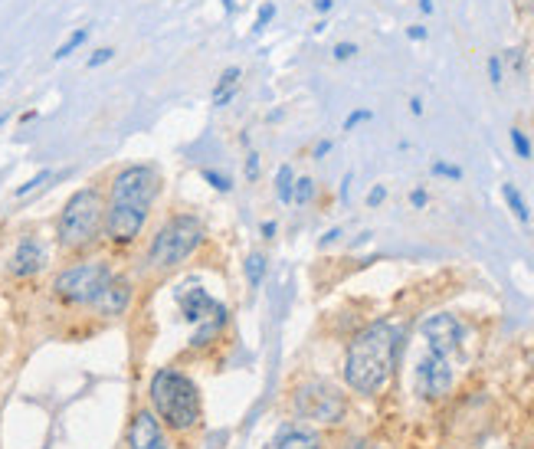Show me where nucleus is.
<instances>
[{"instance_id": "1", "label": "nucleus", "mask_w": 534, "mask_h": 449, "mask_svg": "<svg viewBox=\"0 0 534 449\" xmlns=\"http://www.w3.org/2000/svg\"><path fill=\"white\" fill-rule=\"evenodd\" d=\"M400 351V332L390 322H374L354 334L344 357V380L358 393H377L390 380Z\"/></svg>"}, {"instance_id": "2", "label": "nucleus", "mask_w": 534, "mask_h": 449, "mask_svg": "<svg viewBox=\"0 0 534 449\" xmlns=\"http://www.w3.org/2000/svg\"><path fill=\"white\" fill-rule=\"evenodd\" d=\"M105 197L99 187H79L56 217V243L62 253H85L102 236Z\"/></svg>"}, {"instance_id": "3", "label": "nucleus", "mask_w": 534, "mask_h": 449, "mask_svg": "<svg viewBox=\"0 0 534 449\" xmlns=\"http://www.w3.org/2000/svg\"><path fill=\"white\" fill-rule=\"evenodd\" d=\"M151 403L171 430H190L200 420L197 384L174 368H161L151 377Z\"/></svg>"}, {"instance_id": "4", "label": "nucleus", "mask_w": 534, "mask_h": 449, "mask_svg": "<svg viewBox=\"0 0 534 449\" xmlns=\"http://www.w3.org/2000/svg\"><path fill=\"white\" fill-rule=\"evenodd\" d=\"M203 236H207V230H203L200 217L174 213V217H167L161 223V230L154 233L151 246H148V263L154 269H174L203 243Z\"/></svg>"}, {"instance_id": "5", "label": "nucleus", "mask_w": 534, "mask_h": 449, "mask_svg": "<svg viewBox=\"0 0 534 449\" xmlns=\"http://www.w3.org/2000/svg\"><path fill=\"white\" fill-rule=\"evenodd\" d=\"M158 194H161V171H158L154 164H125V168L112 177V187H108L105 204L148 217L154 207V200H158Z\"/></svg>"}, {"instance_id": "6", "label": "nucleus", "mask_w": 534, "mask_h": 449, "mask_svg": "<svg viewBox=\"0 0 534 449\" xmlns=\"http://www.w3.org/2000/svg\"><path fill=\"white\" fill-rule=\"evenodd\" d=\"M112 266L105 259H85V263L66 266L53 279V295L66 305H95V299L112 282Z\"/></svg>"}, {"instance_id": "7", "label": "nucleus", "mask_w": 534, "mask_h": 449, "mask_svg": "<svg viewBox=\"0 0 534 449\" xmlns=\"http://www.w3.org/2000/svg\"><path fill=\"white\" fill-rule=\"evenodd\" d=\"M295 414L302 420H315V423H341L344 397L328 380H305L295 391Z\"/></svg>"}, {"instance_id": "8", "label": "nucleus", "mask_w": 534, "mask_h": 449, "mask_svg": "<svg viewBox=\"0 0 534 449\" xmlns=\"http://www.w3.org/2000/svg\"><path fill=\"white\" fill-rule=\"evenodd\" d=\"M177 305H181V315H184V322L190 325H203V322H230V309L217 302L210 295L207 288L200 286H181L174 292Z\"/></svg>"}, {"instance_id": "9", "label": "nucleus", "mask_w": 534, "mask_h": 449, "mask_svg": "<svg viewBox=\"0 0 534 449\" xmlns=\"http://www.w3.org/2000/svg\"><path fill=\"white\" fill-rule=\"evenodd\" d=\"M413 380H417V393H423L426 400H440L449 393L453 387V368H449V357L430 351L426 357L417 361V370H413Z\"/></svg>"}, {"instance_id": "10", "label": "nucleus", "mask_w": 534, "mask_h": 449, "mask_svg": "<svg viewBox=\"0 0 534 449\" xmlns=\"http://www.w3.org/2000/svg\"><path fill=\"white\" fill-rule=\"evenodd\" d=\"M419 332L426 338L430 351H436V354H442V357H449L453 351H459V345H462V325H459L456 315H446V311L430 315L426 322L419 325Z\"/></svg>"}, {"instance_id": "11", "label": "nucleus", "mask_w": 534, "mask_h": 449, "mask_svg": "<svg viewBox=\"0 0 534 449\" xmlns=\"http://www.w3.org/2000/svg\"><path fill=\"white\" fill-rule=\"evenodd\" d=\"M43 269H47V246H43V240L33 236V233L20 236L17 250L7 259V272L13 279H30V276H40Z\"/></svg>"}, {"instance_id": "12", "label": "nucleus", "mask_w": 534, "mask_h": 449, "mask_svg": "<svg viewBox=\"0 0 534 449\" xmlns=\"http://www.w3.org/2000/svg\"><path fill=\"white\" fill-rule=\"evenodd\" d=\"M128 446L131 449H167V439L161 433L158 416L148 414V410L135 414V420L128 426Z\"/></svg>"}, {"instance_id": "13", "label": "nucleus", "mask_w": 534, "mask_h": 449, "mask_svg": "<svg viewBox=\"0 0 534 449\" xmlns=\"http://www.w3.org/2000/svg\"><path fill=\"white\" fill-rule=\"evenodd\" d=\"M128 305H131V282L125 276H112V282L105 286V292L95 299L92 309L102 318H118V315L128 311Z\"/></svg>"}, {"instance_id": "14", "label": "nucleus", "mask_w": 534, "mask_h": 449, "mask_svg": "<svg viewBox=\"0 0 534 449\" xmlns=\"http://www.w3.org/2000/svg\"><path fill=\"white\" fill-rule=\"evenodd\" d=\"M276 449H322V439L315 436L312 430H305V426H295V423H285L276 433Z\"/></svg>"}, {"instance_id": "15", "label": "nucleus", "mask_w": 534, "mask_h": 449, "mask_svg": "<svg viewBox=\"0 0 534 449\" xmlns=\"http://www.w3.org/2000/svg\"><path fill=\"white\" fill-rule=\"evenodd\" d=\"M240 76H243L240 66H226V70L220 72V79H217V85H213V105H217V108H223V105L233 102L236 85H240Z\"/></svg>"}, {"instance_id": "16", "label": "nucleus", "mask_w": 534, "mask_h": 449, "mask_svg": "<svg viewBox=\"0 0 534 449\" xmlns=\"http://www.w3.org/2000/svg\"><path fill=\"white\" fill-rule=\"evenodd\" d=\"M501 197H505L508 210H511V213H515L518 220H522V223H528V220H531V210H528L524 197L518 194V187H515V184H501Z\"/></svg>"}, {"instance_id": "17", "label": "nucleus", "mask_w": 534, "mask_h": 449, "mask_svg": "<svg viewBox=\"0 0 534 449\" xmlns=\"http://www.w3.org/2000/svg\"><path fill=\"white\" fill-rule=\"evenodd\" d=\"M292 190H295V171H292V164H282L276 174V194L282 204H292Z\"/></svg>"}, {"instance_id": "18", "label": "nucleus", "mask_w": 534, "mask_h": 449, "mask_svg": "<svg viewBox=\"0 0 534 449\" xmlns=\"http://www.w3.org/2000/svg\"><path fill=\"white\" fill-rule=\"evenodd\" d=\"M246 279H249V286L253 288L262 286V279H266V256L262 253L246 256Z\"/></svg>"}, {"instance_id": "19", "label": "nucleus", "mask_w": 534, "mask_h": 449, "mask_svg": "<svg viewBox=\"0 0 534 449\" xmlns=\"http://www.w3.org/2000/svg\"><path fill=\"white\" fill-rule=\"evenodd\" d=\"M85 40H89V30H85V26H79V30H76V33H72L69 40H66V43H62V47L53 53V59H56V63H59V59H69L72 53H76V49L85 43Z\"/></svg>"}, {"instance_id": "20", "label": "nucleus", "mask_w": 534, "mask_h": 449, "mask_svg": "<svg viewBox=\"0 0 534 449\" xmlns=\"http://www.w3.org/2000/svg\"><path fill=\"white\" fill-rule=\"evenodd\" d=\"M315 200V181L312 177H295V190H292V204H312Z\"/></svg>"}, {"instance_id": "21", "label": "nucleus", "mask_w": 534, "mask_h": 449, "mask_svg": "<svg viewBox=\"0 0 534 449\" xmlns=\"http://www.w3.org/2000/svg\"><path fill=\"white\" fill-rule=\"evenodd\" d=\"M200 177H203L213 190H220V194H230V190H233L230 177H226V174H220V171H213V168H203V171H200Z\"/></svg>"}, {"instance_id": "22", "label": "nucleus", "mask_w": 534, "mask_h": 449, "mask_svg": "<svg viewBox=\"0 0 534 449\" xmlns=\"http://www.w3.org/2000/svg\"><path fill=\"white\" fill-rule=\"evenodd\" d=\"M508 138H511V148L518 151V158H524V161H528V158H531V141L524 138V131H522V128H511V131H508Z\"/></svg>"}, {"instance_id": "23", "label": "nucleus", "mask_w": 534, "mask_h": 449, "mask_svg": "<svg viewBox=\"0 0 534 449\" xmlns=\"http://www.w3.org/2000/svg\"><path fill=\"white\" fill-rule=\"evenodd\" d=\"M272 20H276V3H262V7H259V13H256L253 30H256V33H262V30H266Z\"/></svg>"}, {"instance_id": "24", "label": "nucleus", "mask_w": 534, "mask_h": 449, "mask_svg": "<svg viewBox=\"0 0 534 449\" xmlns=\"http://www.w3.org/2000/svg\"><path fill=\"white\" fill-rule=\"evenodd\" d=\"M47 181H53V171H40V174H33V177H30L26 184H20V187H17V197H26L30 190H36V187H43Z\"/></svg>"}, {"instance_id": "25", "label": "nucleus", "mask_w": 534, "mask_h": 449, "mask_svg": "<svg viewBox=\"0 0 534 449\" xmlns=\"http://www.w3.org/2000/svg\"><path fill=\"white\" fill-rule=\"evenodd\" d=\"M112 59H115V49H112V47H99V49L92 53V56L85 59V66H89V70H99V66L112 63Z\"/></svg>"}, {"instance_id": "26", "label": "nucleus", "mask_w": 534, "mask_h": 449, "mask_svg": "<svg viewBox=\"0 0 534 449\" xmlns=\"http://www.w3.org/2000/svg\"><path fill=\"white\" fill-rule=\"evenodd\" d=\"M433 174H436V177H449V181H462V168L446 164V161H433Z\"/></svg>"}, {"instance_id": "27", "label": "nucleus", "mask_w": 534, "mask_h": 449, "mask_svg": "<svg viewBox=\"0 0 534 449\" xmlns=\"http://www.w3.org/2000/svg\"><path fill=\"white\" fill-rule=\"evenodd\" d=\"M374 118V112L371 108H354L348 118H344V131H351V128H358V125H364V122H371Z\"/></svg>"}, {"instance_id": "28", "label": "nucleus", "mask_w": 534, "mask_h": 449, "mask_svg": "<svg viewBox=\"0 0 534 449\" xmlns=\"http://www.w3.org/2000/svg\"><path fill=\"white\" fill-rule=\"evenodd\" d=\"M331 53H335L337 63H348V59L358 56V43H337V47L331 49Z\"/></svg>"}, {"instance_id": "29", "label": "nucleus", "mask_w": 534, "mask_h": 449, "mask_svg": "<svg viewBox=\"0 0 534 449\" xmlns=\"http://www.w3.org/2000/svg\"><path fill=\"white\" fill-rule=\"evenodd\" d=\"M488 82L501 85V59L499 56H488Z\"/></svg>"}, {"instance_id": "30", "label": "nucleus", "mask_w": 534, "mask_h": 449, "mask_svg": "<svg viewBox=\"0 0 534 449\" xmlns=\"http://www.w3.org/2000/svg\"><path fill=\"white\" fill-rule=\"evenodd\" d=\"M383 200H387V187H383V184H374L371 194H367V207H381Z\"/></svg>"}, {"instance_id": "31", "label": "nucleus", "mask_w": 534, "mask_h": 449, "mask_svg": "<svg viewBox=\"0 0 534 449\" xmlns=\"http://www.w3.org/2000/svg\"><path fill=\"white\" fill-rule=\"evenodd\" d=\"M256 177H259V154L249 151L246 154V181H256Z\"/></svg>"}, {"instance_id": "32", "label": "nucleus", "mask_w": 534, "mask_h": 449, "mask_svg": "<svg viewBox=\"0 0 534 449\" xmlns=\"http://www.w3.org/2000/svg\"><path fill=\"white\" fill-rule=\"evenodd\" d=\"M426 200H430V197H426V190H413V194H410V204H413L417 210L426 207Z\"/></svg>"}, {"instance_id": "33", "label": "nucleus", "mask_w": 534, "mask_h": 449, "mask_svg": "<svg viewBox=\"0 0 534 449\" xmlns=\"http://www.w3.org/2000/svg\"><path fill=\"white\" fill-rule=\"evenodd\" d=\"M328 151H331V141H328V138H322L318 145H315V158H325Z\"/></svg>"}, {"instance_id": "34", "label": "nucleus", "mask_w": 534, "mask_h": 449, "mask_svg": "<svg viewBox=\"0 0 534 449\" xmlns=\"http://www.w3.org/2000/svg\"><path fill=\"white\" fill-rule=\"evenodd\" d=\"M407 36L410 40H426V26H410Z\"/></svg>"}, {"instance_id": "35", "label": "nucleus", "mask_w": 534, "mask_h": 449, "mask_svg": "<svg viewBox=\"0 0 534 449\" xmlns=\"http://www.w3.org/2000/svg\"><path fill=\"white\" fill-rule=\"evenodd\" d=\"M259 230H262V236H266V240H272V236H276V223H272V220H266Z\"/></svg>"}, {"instance_id": "36", "label": "nucleus", "mask_w": 534, "mask_h": 449, "mask_svg": "<svg viewBox=\"0 0 534 449\" xmlns=\"http://www.w3.org/2000/svg\"><path fill=\"white\" fill-rule=\"evenodd\" d=\"M337 236H341V230H337V227H335V230H328L325 236H322V246H331V243H335Z\"/></svg>"}, {"instance_id": "37", "label": "nucleus", "mask_w": 534, "mask_h": 449, "mask_svg": "<svg viewBox=\"0 0 534 449\" xmlns=\"http://www.w3.org/2000/svg\"><path fill=\"white\" fill-rule=\"evenodd\" d=\"M331 7H335V0H315V10L318 13H328Z\"/></svg>"}, {"instance_id": "38", "label": "nucleus", "mask_w": 534, "mask_h": 449, "mask_svg": "<svg viewBox=\"0 0 534 449\" xmlns=\"http://www.w3.org/2000/svg\"><path fill=\"white\" fill-rule=\"evenodd\" d=\"M410 112H413V115H423V102H419V99H410Z\"/></svg>"}, {"instance_id": "39", "label": "nucleus", "mask_w": 534, "mask_h": 449, "mask_svg": "<svg viewBox=\"0 0 534 449\" xmlns=\"http://www.w3.org/2000/svg\"><path fill=\"white\" fill-rule=\"evenodd\" d=\"M419 10H423V13H433V0H419Z\"/></svg>"}, {"instance_id": "40", "label": "nucleus", "mask_w": 534, "mask_h": 449, "mask_svg": "<svg viewBox=\"0 0 534 449\" xmlns=\"http://www.w3.org/2000/svg\"><path fill=\"white\" fill-rule=\"evenodd\" d=\"M220 3H223V10H226V13L236 10V0H220Z\"/></svg>"}, {"instance_id": "41", "label": "nucleus", "mask_w": 534, "mask_h": 449, "mask_svg": "<svg viewBox=\"0 0 534 449\" xmlns=\"http://www.w3.org/2000/svg\"><path fill=\"white\" fill-rule=\"evenodd\" d=\"M3 122H7V115H0V125H3Z\"/></svg>"}, {"instance_id": "42", "label": "nucleus", "mask_w": 534, "mask_h": 449, "mask_svg": "<svg viewBox=\"0 0 534 449\" xmlns=\"http://www.w3.org/2000/svg\"><path fill=\"white\" fill-rule=\"evenodd\" d=\"M531 368H534V351H531Z\"/></svg>"}]
</instances>
